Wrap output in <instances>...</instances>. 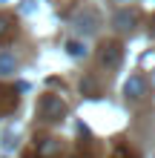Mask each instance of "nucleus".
I'll list each match as a JSON object with an SVG mask.
<instances>
[{
	"label": "nucleus",
	"instance_id": "obj_1",
	"mask_svg": "<svg viewBox=\"0 0 155 158\" xmlns=\"http://www.w3.org/2000/svg\"><path fill=\"white\" fill-rule=\"evenodd\" d=\"M66 115H69V104L60 95H55V92L40 95V101H38V118L43 121V124H60Z\"/></svg>",
	"mask_w": 155,
	"mask_h": 158
},
{
	"label": "nucleus",
	"instance_id": "obj_2",
	"mask_svg": "<svg viewBox=\"0 0 155 158\" xmlns=\"http://www.w3.org/2000/svg\"><path fill=\"white\" fill-rule=\"evenodd\" d=\"M121 60H124V46L121 40H104L101 46H98V63H101L104 69H118L121 66Z\"/></svg>",
	"mask_w": 155,
	"mask_h": 158
},
{
	"label": "nucleus",
	"instance_id": "obj_3",
	"mask_svg": "<svg viewBox=\"0 0 155 158\" xmlns=\"http://www.w3.org/2000/svg\"><path fill=\"white\" fill-rule=\"evenodd\" d=\"M60 150H63V141L55 138V135L35 138V152H38V158H55V155H60Z\"/></svg>",
	"mask_w": 155,
	"mask_h": 158
},
{
	"label": "nucleus",
	"instance_id": "obj_4",
	"mask_svg": "<svg viewBox=\"0 0 155 158\" xmlns=\"http://www.w3.org/2000/svg\"><path fill=\"white\" fill-rule=\"evenodd\" d=\"M124 95H126V101H141L147 95V78L144 75H129L126 83H124Z\"/></svg>",
	"mask_w": 155,
	"mask_h": 158
},
{
	"label": "nucleus",
	"instance_id": "obj_5",
	"mask_svg": "<svg viewBox=\"0 0 155 158\" xmlns=\"http://www.w3.org/2000/svg\"><path fill=\"white\" fill-rule=\"evenodd\" d=\"M17 104H20V95L14 92V86H0V118L14 112Z\"/></svg>",
	"mask_w": 155,
	"mask_h": 158
},
{
	"label": "nucleus",
	"instance_id": "obj_6",
	"mask_svg": "<svg viewBox=\"0 0 155 158\" xmlns=\"http://www.w3.org/2000/svg\"><path fill=\"white\" fill-rule=\"evenodd\" d=\"M14 35H17V20H14V15L0 12V46L12 43V40H14Z\"/></svg>",
	"mask_w": 155,
	"mask_h": 158
},
{
	"label": "nucleus",
	"instance_id": "obj_7",
	"mask_svg": "<svg viewBox=\"0 0 155 158\" xmlns=\"http://www.w3.org/2000/svg\"><path fill=\"white\" fill-rule=\"evenodd\" d=\"M75 29H78L80 35H92V32L98 29V15L92 12V9H84V12L75 17Z\"/></svg>",
	"mask_w": 155,
	"mask_h": 158
},
{
	"label": "nucleus",
	"instance_id": "obj_8",
	"mask_svg": "<svg viewBox=\"0 0 155 158\" xmlns=\"http://www.w3.org/2000/svg\"><path fill=\"white\" fill-rule=\"evenodd\" d=\"M112 23L118 26V29H135V23H138V12H135V9H121V12L112 17Z\"/></svg>",
	"mask_w": 155,
	"mask_h": 158
},
{
	"label": "nucleus",
	"instance_id": "obj_9",
	"mask_svg": "<svg viewBox=\"0 0 155 158\" xmlns=\"http://www.w3.org/2000/svg\"><path fill=\"white\" fill-rule=\"evenodd\" d=\"M14 72H17V60H14V55L0 52V75H14Z\"/></svg>",
	"mask_w": 155,
	"mask_h": 158
},
{
	"label": "nucleus",
	"instance_id": "obj_10",
	"mask_svg": "<svg viewBox=\"0 0 155 158\" xmlns=\"http://www.w3.org/2000/svg\"><path fill=\"white\" fill-rule=\"evenodd\" d=\"M66 52L72 55V58H86L89 49H86V43H80V40H69L66 43Z\"/></svg>",
	"mask_w": 155,
	"mask_h": 158
},
{
	"label": "nucleus",
	"instance_id": "obj_11",
	"mask_svg": "<svg viewBox=\"0 0 155 158\" xmlns=\"http://www.w3.org/2000/svg\"><path fill=\"white\" fill-rule=\"evenodd\" d=\"M109 158H138V152H135L129 144H118L115 150H112V155H109Z\"/></svg>",
	"mask_w": 155,
	"mask_h": 158
}]
</instances>
